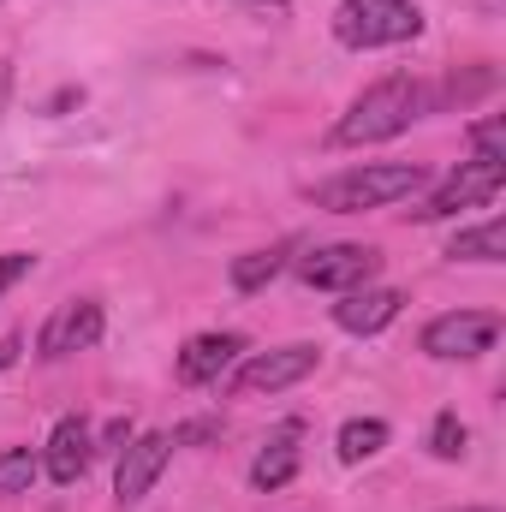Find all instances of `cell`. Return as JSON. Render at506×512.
<instances>
[{"label": "cell", "instance_id": "1", "mask_svg": "<svg viewBox=\"0 0 506 512\" xmlns=\"http://www.w3.org/2000/svg\"><path fill=\"white\" fill-rule=\"evenodd\" d=\"M417 114H423V84H417V78H381V84H370V90L340 114L334 143H340V149L387 143V137H399V131L411 126Z\"/></svg>", "mask_w": 506, "mask_h": 512}, {"label": "cell", "instance_id": "6", "mask_svg": "<svg viewBox=\"0 0 506 512\" xmlns=\"http://www.w3.org/2000/svg\"><path fill=\"white\" fill-rule=\"evenodd\" d=\"M304 286L316 292H358L381 274V251L376 245H316V251L298 262Z\"/></svg>", "mask_w": 506, "mask_h": 512}, {"label": "cell", "instance_id": "11", "mask_svg": "<svg viewBox=\"0 0 506 512\" xmlns=\"http://www.w3.org/2000/svg\"><path fill=\"white\" fill-rule=\"evenodd\" d=\"M399 310H405V292H393V286H358V292H340L334 322L346 334H381Z\"/></svg>", "mask_w": 506, "mask_h": 512}, {"label": "cell", "instance_id": "5", "mask_svg": "<svg viewBox=\"0 0 506 512\" xmlns=\"http://www.w3.org/2000/svg\"><path fill=\"white\" fill-rule=\"evenodd\" d=\"M501 340V316L495 310H447L423 328V352L441 358V364H459V358H483L495 352Z\"/></svg>", "mask_w": 506, "mask_h": 512}, {"label": "cell", "instance_id": "20", "mask_svg": "<svg viewBox=\"0 0 506 512\" xmlns=\"http://www.w3.org/2000/svg\"><path fill=\"white\" fill-rule=\"evenodd\" d=\"M30 268H36V256H24V251H6V256H0V292H12V286H18V280L30 274Z\"/></svg>", "mask_w": 506, "mask_h": 512}, {"label": "cell", "instance_id": "22", "mask_svg": "<svg viewBox=\"0 0 506 512\" xmlns=\"http://www.w3.org/2000/svg\"><path fill=\"white\" fill-rule=\"evenodd\" d=\"M12 358H18V340H0V370H6Z\"/></svg>", "mask_w": 506, "mask_h": 512}, {"label": "cell", "instance_id": "10", "mask_svg": "<svg viewBox=\"0 0 506 512\" xmlns=\"http://www.w3.org/2000/svg\"><path fill=\"white\" fill-rule=\"evenodd\" d=\"M90 459H96V435H90V423H84V417H60V423H54V435H48L42 471H48L60 489H72V483L90 471Z\"/></svg>", "mask_w": 506, "mask_h": 512}, {"label": "cell", "instance_id": "18", "mask_svg": "<svg viewBox=\"0 0 506 512\" xmlns=\"http://www.w3.org/2000/svg\"><path fill=\"white\" fill-rule=\"evenodd\" d=\"M465 441H471V435H465L459 411H441V417H435V429H429V453H435V459H459V453H465Z\"/></svg>", "mask_w": 506, "mask_h": 512}, {"label": "cell", "instance_id": "14", "mask_svg": "<svg viewBox=\"0 0 506 512\" xmlns=\"http://www.w3.org/2000/svg\"><path fill=\"white\" fill-rule=\"evenodd\" d=\"M381 447H387V423H381V417H352V423H340V441H334L340 465H364V459H376Z\"/></svg>", "mask_w": 506, "mask_h": 512}, {"label": "cell", "instance_id": "24", "mask_svg": "<svg viewBox=\"0 0 506 512\" xmlns=\"http://www.w3.org/2000/svg\"><path fill=\"white\" fill-rule=\"evenodd\" d=\"M274 6H280V0H274Z\"/></svg>", "mask_w": 506, "mask_h": 512}, {"label": "cell", "instance_id": "8", "mask_svg": "<svg viewBox=\"0 0 506 512\" xmlns=\"http://www.w3.org/2000/svg\"><path fill=\"white\" fill-rule=\"evenodd\" d=\"M102 304L96 298H72V304H60L54 316H48V328H42V358H66V352H90L96 340H102Z\"/></svg>", "mask_w": 506, "mask_h": 512}, {"label": "cell", "instance_id": "2", "mask_svg": "<svg viewBox=\"0 0 506 512\" xmlns=\"http://www.w3.org/2000/svg\"><path fill=\"white\" fill-rule=\"evenodd\" d=\"M429 185V173L417 161H376V167H352L328 185H316V203L334 215H364V209H387L399 197H417Z\"/></svg>", "mask_w": 506, "mask_h": 512}, {"label": "cell", "instance_id": "19", "mask_svg": "<svg viewBox=\"0 0 506 512\" xmlns=\"http://www.w3.org/2000/svg\"><path fill=\"white\" fill-rule=\"evenodd\" d=\"M471 143H477V155H506V126L501 120H477L471 126Z\"/></svg>", "mask_w": 506, "mask_h": 512}, {"label": "cell", "instance_id": "16", "mask_svg": "<svg viewBox=\"0 0 506 512\" xmlns=\"http://www.w3.org/2000/svg\"><path fill=\"white\" fill-rule=\"evenodd\" d=\"M36 477H42V459L30 447H6L0 453V495H30Z\"/></svg>", "mask_w": 506, "mask_h": 512}, {"label": "cell", "instance_id": "23", "mask_svg": "<svg viewBox=\"0 0 506 512\" xmlns=\"http://www.w3.org/2000/svg\"><path fill=\"white\" fill-rule=\"evenodd\" d=\"M465 512H489V507H465Z\"/></svg>", "mask_w": 506, "mask_h": 512}, {"label": "cell", "instance_id": "4", "mask_svg": "<svg viewBox=\"0 0 506 512\" xmlns=\"http://www.w3.org/2000/svg\"><path fill=\"white\" fill-rule=\"evenodd\" d=\"M501 185H506V155H471V161H459V173L417 209V221H447V215H459V209L495 203Z\"/></svg>", "mask_w": 506, "mask_h": 512}, {"label": "cell", "instance_id": "21", "mask_svg": "<svg viewBox=\"0 0 506 512\" xmlns=\"http://www.w3.org/2000/svg\"><path fill=\"white\" fill-rule=\"evenodd\" d=\"M126 441H131V423L120 417V423H108V435H102V447H96V453H120Z\"/></svg>", "mask_w": 506, "mask_h": 512}, {"label": "cell", "instance_id": "9", "mask_svg": "<svg viewBox=\"0 0 506 512\" xmlns=\"http://www.w3.org/2000/svg\"><path fill=\"white\" fill-rule=\"evenodd\" d=\"M167 453H173V435H131L120 447V471H114V495L120 501H143L155 489V477L167 471Z\"/></svg>", "mask_w": 506, "mask_h": 512}, {"label": "cell", "instance_id": "15", "mask_svg": "<svg viewBox=\"0 0 506 512\" xmlns=\"http://www.w3.org/2000/svg\"><path fill=\"white\" fill-rule=\"evenodd\" d=\"M447 256H453V262H501L506 256V221L495 215V221H483V227H465V233L447 245Z\"/></svg>", "mask_w": 506, "mask_h": 512}, {"label": "cell", "instance_id": "13", "mask_svg": "<svg viewBox=\"0 0 506 512\" xmlns=\"http://www.w3.org/2000/svg\"><path fill=\"white\" fill-rule=\"evenodd\" d=\"M292 477H298V435H292V429H280V435H274V441L251 459V483L262 489V495H274V489H286Z\"/></svg>", "mask_w": 506, "mask_h": 512}, {"label": "cell", "instance_id": "3", "mask_svg": "<svg viewBox=\"0 0 506 512\" xmlns=\"http://www.w3.org/2000/svg\"><path fill=\"white\" fill-rule=\"evenodd\" d=\"M334 36L346 48H358V54L393 48V42L423 36V12L411 0H340L334 6Z\"/></svg>", "mask_w": 506, "mask_h": 512}, {"label": "cell", "instance_id": "12", "mask_svg": "<svg viewBox=\"0 0 506 512\" xmlns=\"http://www.w3.org/2000/svg\"><path fill=\"white\" fill-rule=\"evenodd\" d=\"M245 358V334H197L185 352H179V382L185 387H203V382H221L227 364Z\"/></svg>", "mask_w": 506, "mask_h": 512}, {"label": "cell", "instance_id": "17", "mask_svg": "<svg viewBox=\"0 0 506 512\" xmlns=\"http://www.w3.org/2000/svg\"><path fill=\"white\" fill-rule=\"evenodd\" d=\"M280 268H286V251H280V245H274V251H251V256L233 262V286H239V292H262Z\"/></svg>", "mask_w": 506, "mask_h": 512}, {"label": "cell", "instance_id": "7", "mask_svg": "<svg viewBox=\"0 0 506 512\" xmlns=\"http://www.w3.org/2000/svg\"><path fill=\"white\" fill-rule=\"evenodd\" d=\"M322 364L316 346H280V352H251L233 376V393H280V387H298L310 370Z\"/></svg>", "mask_w": 506, "mask_h": 512}]
</instances>
